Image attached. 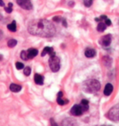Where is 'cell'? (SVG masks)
Masks as SVG:
<instances>
[{"mask_svg": "<svg viewBox=\"0 0 119 126\" xmlns=\"http://www.w3.org/2000/svg\"><path fill=\"white\" fill-rule=\"evenodd\" d=\"M10 90L14 93H18L21 90V86L16 84H12L10 85Z\"/></svg>", "mask_w": 119, "mask_h": 126, "instance_id": "9a60e30c", "label": "cell"}, {"mask_svg": "<svg viewBox=\"0 0 119 126\" xmlns=\"http://www.w3.org/2000/svg\"><path fill=\"white\" fill-rule=\"evenodd\" d=\"M50 55V57H54L55 56V52L53 51V48L52 47H44V49L42 50V57H44L45 55Z\"/></svg>", "mask_w": 119, "mask_h": 126, "instance_id": "ba28073f", "label": "cell"}, {"mask_svg": "<svg viewBox=\"0 0 119 126\" xmlns=\"http://www.w3.org/2000/svg\"><path fill=\"white\" fill-rule=\"evenodd\" d=\"M28 31L33 35L49 38L55 34V27L52 22L45 19L33 20L29 23Z\"/></svg>", "mask_w": 119, "mask_h": 126, "instance_id": "6da1fadb", "label": "cell"}, {"mask_svg": "<svg viewBox=\"0 0 119 126\" xmlns=\"http://www.w3.org/2000/svg\"><path fill=\"white\" fill-rule=\"evenodd\" d=\"M83 2H84V5L86 7H89L92 6V2H93V0H83Z\"/></svg>", "mask_w": 119, "mask_h": 126, "instance_id": "7402d4cb", "label": "cell"}, {"mask_svg": "<svg viewBox=\"0 0 119 126\" xmlns=\"http://www.w3.org/2000/svg\"><path fill=\"white\" fill-rule=\"evenodd\" d=\"M61 21L63 22V26H64L65 27H67V23H66V21H65V19H63L62 18Z\"/></svg>", "mask_w": 119, "mask_h": 126, "instance_id": "f1b7e54d", "label": "cell"}, {"mask_svg": "<svg viewBox=\"0 0 119 126\" xmlns=\"http://www.w3.org/2000/svg\"><path fill=\"white\" fill-rule=\"evenodd\" d=\"M2 32L1 30H0V39H2Z\"/></svg>", "mask_w": 119, "mask_h": 126, "instance_id": "4dcf8cb0", "label": "cell"}, {"mask_svg": "<svg viewBox=\"0 0 119 126\" xmlns=\"http://www.w3.org/2000/svg\"><path fill=\"white\" fill-rule=\"evenodd\" d=\"M107 116L109 120L113 121H119V104L114 106L110 109L107 114Z\"/></svg>", "mask_w": 119, "mask_h": 126, "instance_id": "3957f363", "label": "cell"}, {"mask_svg": "<svg viewBox=\"0 0 119 126\" xmlns=\"http://www.w3.org/2000/svg\"><path fill=\"white\" fill-rule=\"evenodd\" d=\"M49 65L53 72H57L60 70V66L59 57H57L56 56L50 57Z\"/></svg>", "mask_w": 119, "mask_h": 126, "instance_id": "277c9868", "label": "cell"}, {"mask_svg": "<svg viewBox=\"0 0 119 126\" xmlns=\"http://www.w3.org/2000/svg\"><path fill=\"white\" fill-rule=\"evenodd\" d=\"M96 55V52L95 49L93 48H87L85 51V56L88 57V58H92Z\"/></svg>", "mask_w": 119, "mask_h": 126, "instance_id": "7c38bea8", "label": "cell"}, {"mask_svg": "<svg viewBox=\"0 0 119 126\" xmlns=\"http://www.w3.org/2000/svg\"><path fill=\"white\" fill-rule=\"evenodd\" d=\"M16 67L17 70H22L24 68V64H23V63L18 62L16 63Z\"/></svg>", "mask_w": 119, "mask_h": 126, "instance_id": "cb8c5ba5", "label": "cell"}, {"mask_svg": "<svg viewBox=\"0 0 119 126\" xmlns=\"http://www.w3.org/2000/svg\"><path fill=\"white\" fill-rule=\"evenodd\" d=\"M80 106H81V107L82 108L83 111H86V110H88V107H89V106H88V101L87 100H85V99L82 100Z\"/></svg>", "mask_w": 119, "mask_h": 126, "instance_id": "e0dca14e", "label": "cell"}, {"mask_svg": "<svg viewBox=\"0 0 119 126\" xmlns=\"http://www.w3.org/2000/svg\"><path fill=\"white\" fill-rule=\"evenodd\" d=\"M84 112L80 105H74L71 109V114L75 116H79Z\"/></svg>", "mask_w": 119, "mask_h": 126, "instance_id": "52a82bcc", "label": "cell"}, {"mask_svg": "<svg viewBox=\"0 0 119 126\" xmlns=\"http://www.w3.org/2000/svg\"><path fill=\"white\" fill-rule=\"evenodd\" d=\"M82 87H83V89H84L86 92L93 94V93H96L100 90V82L96 79H89L83 84Z\"/></svg>", "mask_w": 119, "mask_h": 126, "instance_id": "7a4b0ae2", "label": "cell"}, {"mask_svg": "<svg viewBox=\"0 0 119 126\" xmlns=\"http://www.w3.org/2000/svg\"><path fill=\"white\" fill-rule=\"evenodd\" d=\"M39 52L36 48H29L27 51V55H28V58L29 59H32L34 58V57H36Z\"/></svg>", "mask_w": 119, "mask_h": 126, "instance_id": "8fae6325", "label": "cell"}, {"mask_svg": "<svg viewBox=\"0 0 119 126\" xmlns=\"http://www.w3.org/2000/svg\"><path fill=\"white\" fill-rule=\"evenodd\" d=\"M30 73H31V69H30V67H25V70H24V74L26 75V76H29L30 75Z\"/></svg>", "mask_w": 119, "mask_h": 126, "instance_id": "603a6c76", "label": "cell"}, {"mask_svg": "<svg viewBox=\"0 0 119 126\" xmlns=\"http://www.w3.org/2000/svg\"><path fill=\"white\" fill-rule=\"evenodd\" d=\"M16 44H17V41L16 39H10L7 42V46L9 47H14Z\"/></svg>", "mask_w": 119, "mask_h": 126, "instance_id": "ffe728a7", "label": "cell"}, {"mask_svg": "<svg viewBox=\"0 0 119 126\" xmlns=\"http://www.w3.org/2000/svg\"><path fill=\"white\" fill-rule=\"evenodd\" d=\"M105 25H106V26H110V25H111V21H110V20L109 19H108V18H107V19H106V20H105Z\"/></svg>", "mask_w": 119, "mask_h": 126, "instance_id": "4316f807", "label": "cell"}, {"mask_svg": "<svg viewBox=\"0 0 119 126\" xmlns=\"http://www.w3.org/2000/svg\"><path fill=\"white\" fill-rule=\"evenodd\" d=\"M62 126H78V125L74 120L71 119V118H68L63 121Z\"/></svg>", "mask_w": 119, "mask_h": 126, "instance_id": "30bf717a", "label": "cell"}, {"mask_svg": "<svg viewBox=\"0 0 119 126\" xmlns=\"http://www.w3.org/2000/svg\"><path fill=\"white\" fill-rule=\"evenodd\" d=\"M102 126H108V125H102Z\"/></svg>", "mask_w": 119, "mask_h": 126, "instance_id": "1f68e13d", "label": "cell"}, {"mask_svg": "<svg viewBox=\"0 0 119 126\" xmlns=\"http://www.w3.org/2000/svg\"><path fill=\"white\" fill-rule=\"evenodd\" d=\"M21 58L22 60H25V61H26L29 58H28V55H27V52L26 51H22L21 52Z\"/></svg>", "mask_w": 119, "mask_h": 126, "instance_id": "44dd1931", "label": "cell"}, {"mask_svg": "<svg viewBox=\"0 0 119 126\" xmlns=\"http://www.w3.org/2000/svg\"><path fill=\"white\" fill-rule=\"evenodd\" d=\"M103 63L106 66H110L111 63H112V60H111L109 57H105L103 59Z\"/></svg>", "mask_w": 119, "mask_h": 126, "instance_id": "ac0fdd59", "label": "cell"}, {"mask_svg": "<svg viewBox=\"0 0 119 126\" xmlns=\"http://www.w3.org/2000/svg\"><path fill=\"white\" fill-rule=\"evenodd\" d=\"M34 81L37 84L42 85L43 84V81H44V78L42 75H39V74H36L34 75Z\"/></svg>", "mask_w": 119, "mask_h": 126, "instance_id": "5bb4252c", "label": "cell"}, {"mask_svg": "<svg viewBox=\"0 0 119 126\" xmlns=\"http://www.w3.org/2000/svg\"><path fill=\"white\" fill-rule=\"evenodd\" d=\"M51 125H52V126H58V125L53 119H51Z\"/></svg>", "mask_w": 119, "mask_h": 126, "instance_id": "83f0119b", "label": "cell"}, {"mask_svg": "<svg viewBox=\"0 0 119 126\" xmlns=\"http://www.w3.org/2000/svg\"><path fill=\"white\" fill-rule=\"evenodd\" d=\"M7 29H8L9 31H12V32H16V21H13L11 24H9L8 26H7Z\"/></svg>", "mask_w": 119, "mask_h": 126, "instance_id": "2e32d148", "label": "cell"}, {"mask_svg": "<svg viewBox=\"0 0 119 126\" xmlns=\"http://www.w3.org/2000/svg\"><path fill=\"white\" fill-rule=\"evenodd\" d=\"M106 25L105 23H103V22H100V23L98 24V26H97V30H98V31H100V32H103L104 31H105V29H106Z\"/></svg>", "mask_w": 119, "mask_h": 126, "instance_id": "d6986e66", "label": "cell"}, {"mask_svg": "<svg viewBox=\"0 0 119 126\" xmlns=\"http://www.w3.org/2000/svg\"><path fill=\"white\" fill-rule=\"evenodd\" d=\"M113 89V85L111 84H107L105 85V89H104V94H105V96H109L111 94H112Z\"/></svg>", "mask_w": 119, "mask_h": 126, "instance_id": "4fadbf2b", "label": "cell"}, {"mask_svg": "<svg viewBox=\"0 0 119 126\" xmlns=\"http://www.w3.org/2000/svg\"><path fill=\"white\" fill-rule=\"evenodd\" d=\"M5 11H6L7 13H11V12H12V7H5Z\"/></svg>", "mask_w": 119, "mask_h": 126, "instance_id": "484cf974", "label": "cell"}, {"mask_svg": "<svg viewBox=\"0 0 119 126\" xmlns=\"http://www.w3.org/2000/svg\"><path fill=\"white\" fill-rule=\"evenodd\" d=\"M0 6H1V7H3L4 6V2H3V1H2V0H0Z\"/></svg>", "mask_w": 119, "mask_h": 126, "instance_id": "f546056e", "label": "cell"}, {"mask_svg": "<svg viewBox=\"0 0 119 126\" xmlns=\"http://www.w3.org/2000/svg\"><path fill=\"white\" fill-rule=\"evenodd\" d=\"M57 102L59 105L63 106V105L67 104V103L69 102V101L66 99H64V97H63V93L59 92V94L57 95Z\"/></svg>", "mask_w": 119, "mask_h": 126, "instance_id": "9c48e42d", "label": "cell"}, {"mask_svg": "<svg viewBox=\"0 0 119 126\" xmlns=\"http://www.w3.org/2000/svg\"><path fill=\"white\" fill-rule=\"evenodd\" d=\"M61 20H62V18H61V17H60V16H55V17H53V21H55V22L61 21Z\"/></svg>", "mask_w": 119, "mask_h": 126, "instance_id": "d4e9b609", "label": "cell"}, {"mask_svg": "<svg viewBox=\"0 0 119 126\" xmlns=\"http://www.w3.org/2000/svg\"><path fill=\"white\" fill-rule=\"evenodd\" d=\"M16 2L23 9L31 10L33 8V5L30 0H16Z\"/></svg>", "mask_w": 119, "mask_h": 126, "instance_id": "5b68a950", "label": "cell"}, {"mask_svg": "<svg viewBox=\"0 0 119 126\" xmlns=\"http://www.w3.org/2000/svg\"><path fill=\"white\" fill-rule=\"evenodd\" d=\"M111 41H112V37H111V35L106 34L100 39V44L104 47H108L110 45Z\"/></svg>", "mask_w": 119, "mask_h": 126, "instance_id": "8992f818", "label": "cell"}]
</instances>
